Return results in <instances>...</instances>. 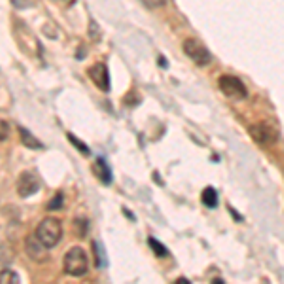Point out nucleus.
I'll use <instances>...</instances> for the list:
<instances>
[{
    "label": "nucleus",
    "mask_w": 284,
    "mask_h": 284,
    "mask_svg": "<svg viewBox=\"0 0 284 284\" xmlns=\"http://www.w3.org/2000/svg\"><path fill=\"white\" fill-rule=\"evenodd\" d=\"M182 48H184V54L196 62L197 66H206V64L212 62V55H210V52H208L199 40H196V38H188V40H184Z\"/></svg>",
    "instance_id": "obj_4"
},
{
    "label": "nucleus",
    "mask_w": 284,
    "mask_h": 284,
    "mask_svg": "<svg viewBox=\"0 0 284 284\" xmlns=\"http://www.w3.org/2000/svg\"><path fill=\"white\" fill-rule=\"evenodd\" d=\"M68 140H70L72 144H74V146H76V148H78V150H80L82 154H84V156H89V148H88V146H86V144H84L82 140H78V138H76L74 134H68Z\"/></svg>",
    "instance_id": "obj_16"
},
{
    "label": "nucleus",
    "mask_w": 284,
    "mask_h": 284,
    "mask_svg": "<svg viewBox=\"0 0 284 284\" xmlns=\"http://www.w3.org/2000/svg\"><path fill=\"white\" fill-rule=\"evenodd\" d=\"M40 190V178L36 176L34 172L25 170L21 172V176L18 180V194L21 197H30L34 196L36 192Z\"/></svg>",
    "instance_id": "obj_6"
},
{
    "label": "nucleus",
    "mask_w": 284,
    "mask_h": 284,
    "mask_svg": "<svg viewBox=\"0 0 284 284\" xmlns=\"http://www.w3.org/2000/svg\"><path fill=\"white\" fill-rule=\"evenodd\" d=\"M89 34H93L95 38H98V28H97V23H95V21H91V27H89Z\"/></svg>",
    "instance_id": "obj_20"
},
{
    "label": "nucleus",
    "mask_w": 284,
    "mask_h": 284,
    "mask_svg": "<svg viewBox=\"0 0 284 284\" xmlns=\"http://www.w3.org/2000/svg\"><path fill=\"white\" fill-rule=\"evenodd\" d=\"M148 8L156 10V8H163V6H167V0H142Z\"/></svg>",
    "instance_id": "obj_19"
},
{
    "label": "nucleus",
    "mask_w": 284,
    "mask_h": 284,
    "mask_svg": "<svg viewBox=\"0 0 284 284\" xmlns=\"http://www.w3.org/2000/svg\"><path fill=\"white\" fill-rule=\"evenodd\" d=\"M250 133H252V136H254V140L260 142V144H264V146H269L271 142L276 140V131L273 129V127H269V125H266V124L252 127V129H250Z\"/></svg>",
    "instance_id": "obj_9"
},
{
    "label": "nucleus",
    "mask_w": 284,
    "mask_h": 284,
    "mask_svg": "<svg viewBox=\"0 0 284 284\" xmlns=\"http://www.w3.org/2000/svg\"><path fill=\"white\" fill-rule=\"evenodd\" d=\"M36 237L38 240L48 246V248H55L62 239V224L57 218H44L40 226L36 228Z\"/></svg>",
    "instance_id": "obj_1"
},
{
    "label": "nucleus",
    "mask_w": 284,
    "mask_h": 284,
    "mask_svg": "<svg viewBox=\"0 0 284 284\" xmlns=\"http://www.w3.org/2000/svg\"><path fill=\"white\" fill-rule=\"evenodd\" d=\"M19 134H21V142H23L27 148H30V150H42V148H44V144L38 140L36 136H32V134L28 133L27 129L19 127Z\"/></svg>",
    "instance_id": "obj_11"
},
{
    "label": "nucleus",
    "mask_w": 284,
    "mask_h": 284,
    "mask_svg": "<svg viewBox=\"0 0 284 284\" xmlns=\"http://www.w3.org/2000/svg\"><path fill=\"white\" fill-rule=\"evenodd\" d=\"M48 250L50 248L44 246V244L38 240L36 235H28L27 239H25V252H27V256L30 258V260H34V262H38V264L48 262V258H50Z\"/></svg>",
    "instance_id": "obj_7"
},
{
    "label": "nucleus",
    "mask_w": 284,
    "mask_h": 284,
    "mask_svg": "<svg viewBox=\"0 0 284 284\" xmlns=\"http://www.w3.org/2000/svg\"><path fill=\"white\" fill-rule=\"evenodd\" d=\"M89 78L97 86L100 91H110V74H108V66L104 62H97L95 66L89 68Z\"/></svg>",
    "instance_id": "obj_8"
},
{
    "label": "nucleus",
    "mask_w": 284,
    "mask_h": 284,
    "mask_svg": "<svg viewBox=\"0 0 284 284\" xmlns=\"http://www.w3.org/2000/svg\"><path fill=\"white\" fill-rule=\"evenodd\" d=\"M74 230H78L80 237L84 239L88 235V220H74Z\"/></svg>",
    "instance_id": "obj_18"
},
{
    "label": "nucleus",
    "mask_w": 284,
    "mask_h": 284,
    "mask_svg": "<svg viewBox=\"0 0 284 284\" xmlns=\"http://www.w3.org/2000/svg\"><path fill=\"white\" fill-rule=\"evenodd\" d=\"M93 256H95V266L98 269H102V267L106 266V258H104V250L100 246V242H93Z\"/></svg>",
    "instance_id": "obj_13"
},
{
    "label": "nucleus",
    "mask_w": 284,
    "mask_h": 284,
    "mask_svg": "<svg viewBox=\"0 0 284 284\" xmlns=\"http://www.w3.org/2000/svg\"><path fill=\"white\" fill-rule=\"evenodd\" d=\"M12 282H19V275L12 269H4L0 271V284H12Z\"/></svg>",
    "instance_id": "obj_14"
},
{
    "label": "nucleus",
    "mask_w": 284,
    "mask_h": 284,
    "mask_svg": "<svg viewBox=\"0 0 284 284\" xmlns=\"http://www.w3.org/2000/svg\"><path fill=\"white\" fill-rule=\"evenodd\" d=\"M91 169H93V174H95L102 184H106V186L112 184V169L108 167V163L102 160V158H98V160L93 161Z\"/></svg>",
    "instance_id": "obj_10"
},
{
    "label": "nucleus",
    "mask_w": 284,
    "mask_h": 284,
    "mask_svg": "<svg viewBox=\"0 0 284 284\" xmlns=\"http://www.w3.org/2000/svg\"><path fill=\"white\" fill-rule=\"evenodd\" d=\"M148 242H150V246L154 248V252H156V254H158L160 258L169 256V250H167V246H163L160 240H156L154 237H150V240H148Z\"/></svg>",
    "instance_id": "obj_15"
},
{
    "label": "nucleus",
    "mask_w": 284,
    "mask_h": 284,
    "mask_svg": "<svg viewBox=\"0 0 284 284\" xmlns=\"http://www.w3.org/2000/svg\"><path fill=\"white\" fill-rule=\"evenodd\" d=\"M218 86H220V91L228 98H244L248 95L246 91V86L242 84V80H239L237 76H222L218 80Z\"/></svg>",
    "instance_id": "obj_5"
},
{
    "label": "nucleus",
    "mask_w": 284,
    "mask_h": 284,
    "mask_svg": "<svg viewBox=\"0 0 284 284\" xmlns=\"http://www.w3.org/2000/svg\"><path fill=\"white\" fill-rule=\"evenodd\" d=\"M201 201H203L204 206L216 208L218 206V194H216V190L214 188H206L203 192V196H201Z\"/></svg>",
    "instance_id": "obj_12"
},
{
    "label": "nucleus",
    "mask_w": 284,
    "mask_h": 284,
    "mask_svg": "<svg viewBox=\"0 0 284 284\" xmlns=\"http://www.w3.org/2000/svg\"><path fill=\"white\" fill-rule=\"evenodd\" d=\"M14 32H16V36H18V44L19 48L25 52V54L30 57H34V55H40L42 54V46H40V42L36 40V36L28 30L21 21H18L16 23V27H14Z\"/></svg>",
    "instance_id": "obj_3"
},
{
    "label": "nucleus",
    "mask_w": 284,
    "mask_h": 284,
    "mask_svg": "<svg viewBox=\"0 0 284 284\" xmlns=\"http://www.w3.org/2000/svg\"><path fill=\"white\" fill-rule=\"evenodd\" d=\"M62 203H64V199H62L61 194H57V196L50 201V204H48V208L50 210H59V208H62Z\"/></svg>",
    "instance_id": "obj_17"
},
{
    "label": "nucleus",
    "mask_w": 284,
    "mask_h": 284,
    "mask_svg": "<svg viewBox=\"0 0 284 284\" xmlns=\"http://www.w3.org/2000/svg\"><path fill=\"white\" fill-rule=\"evenodd\" d=\"M64 266V273L70 276H84L89 271V258L88 252L80 246H74L64 254L62 260Z\"/></svg>",
    "instance_id": "obj_2"
}]
</instances>
